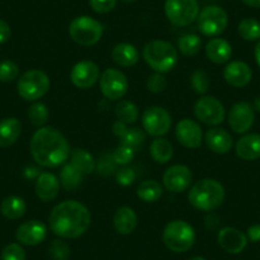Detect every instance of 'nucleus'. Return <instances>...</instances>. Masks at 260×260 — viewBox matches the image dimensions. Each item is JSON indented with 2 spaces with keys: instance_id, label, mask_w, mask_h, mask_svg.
Returning <instances> with one entry per match:
<instances>
[{
  "instance_id": "46",
  "label": "nucleus",
  "mask_w": 260,
  "mask_h": 260,
  "mask_svg": "<svg viewBox=\"0 0 260 260\" xmlns=\"http://www.w3.org/2000/svg\"><path fill=\"white\" fill-rule=\"evenodd\" d=\"M11 26H9L6 21L0 19V44H4V42L8 41V40L11 39Z\"/></svg>"
},
{
  "instance_id": "22",
  "label": "nucleus",
  "mask_w": 260,
  "mask_h": 260,
  "mask_svg": "<svg viewBox=\"0 0 260 260\" xmlns=\"http://www.w3.org/2000/svg\"><path fill=\"white\" fill-rule=\"evenodd\" d=\"M207 147L217 154H226L234 146V139L227 130L222 127H211L204 137Z\"/></svg>"
},
{
  "instance_id": "53",
  "label": "nucleus",
  "mask_w": 260,
  "mask_h": 260,
  "mask_svg": "<svg viewBox=\"0 0 260 260\" xmlns=\"http://www.w3.org/2000/svg\"><path fill=\"white\" fill-rule=\"evenodd\" d=\"M189 260H207V259H204L203 256H192V257H190Z\"/></svg>"
},
{
  "instance_id": "16",
  "label": "nucleus",
  "mask_w": 260,
  "mask_h": 260,
  "mask_svg": "<svg viewBox=\"0 0 260 260\" xmlns=\"http://www.w3.org/2000/svg\"><path fill=\"white\" fill-rule=\"evenodd\" d=\"M175 136L177 142L185 148L197 149L203 143V132L201 125L187 117L177 122Z\"/></svg>"
},
{
  "instance_id": "33",
  "label": "nucleus",
  "mask_w": 260,
  "mask_h": 260,
  "mask_svg": "<svg viewBox=\"0 0 260 260\" xmlns=\"http://www.w3.org/2000/svg\"><path fill=\"white\" fill-rule=\"evenodd\" d=\"M115 115L119 121L130 125L137 122V120L139 119V110L132 101L120 100L115 106Z\"/></svg>"
},
{
  "instance_id": "15",
  "label": "nucleus",
  "mask_w": 260,
  "mask_h": 260,
  "mask_svg": "<svg viewBox=\"0 0 260 260\" xmlns=\"http://www.w3.org/2000/svg\"><path fill=\"white\" fill-rule=\"evenodd\" d=\"M227 120L232 132L236 134L246 133L254 125V107L249 102H237L230 109Z\"/></svg>"
},
{
  "instance_id": "12",
  "label": "nucleus",
  "mask_w": 260,
  "mask_h": 260,
  "mask_svg": "<svg viewBox=\"0 0 260 260\" xmlns=\"http://www.w3.org/2000/svg\"><path fill=\"white\" fill-rule=\"evenodd\" d=\"M142 125L146 133L154 138L169 133L172 125V117L166 109L161 106H153L147 109L142 115Z\"/></svg>"
},
{
  "instance_id": "24",
  "label": "nucleus",
  "mask_w": 260,
  "mask_h": 260,
  "mask_svg": "<svg viewBox=\"0 0 260 260\" xmlns=\"http://www.w3.org/2000/svg\"><path fill=\"white\" fill-rule=\"evenodd\" d=\"M236 154L245 161L260 158V134H246L237 141Z\"/></svg>"
},
{
  "instance_id": "4",
  "label": "nucleus",
  "mask_w": 260,
  "mask_h": 260,
  "mask_svg": "<svg viewBox=\"0 0 260 260\" xmlns=\"http://www.w3.org/2000/svg\"><path fill=\"white\" fill-rule=\"evenodd\" d=\"M144 61L156 73H167L175 68L177 62V50L165 40H153L144 45L142 51Z\"/></svg>"
},
{
  "instance_id": "8",
  "label": "nucleus",
  "mask_w": 260,
  "mask_h": 260,
  "mask_svg": "<svg viewBox=\"0 0 260 260\" xmlns=\"http://www.w3.org/2000/svg\"><path fill=\"white\" fill-rule=\"evenodd\" d=\"M201 12L198 0H166L165 14L175 27H187L197 21Z\"/></svg>"
},
{
  "instance_id": "2",
  "label": "nucleus",
  "mask_w": 260,
  "mask_h": 260,
  "mask_svg": "<svg viewBox=\"0 0 260 260\" xmlns=\"http://www.w3.org/2000/svg\"><path fill=\"white\" fill-rule=\"evenodd\" d=\"M29 151L36 164L49 169L65 164L72 152L67 138L52 126H42L35 132L29 142Z\"/></svg>"
},
{
  "instance_id": "9",
  "label": "nucleus",
  "mask_w": 260,
  "mask_h": 260,
  "mask_svg": "<svg viewBox=\"0 0 260 260\" xmlns=\"http://www.w3.org/2000/svg\"><path fill=\"white\" fill-rule=\"evenodd\" d=\"M198 29L207 37H217L223 34L229 24V16L226 11L218 6H208L199 12L197 18Z\"/></svg>"
},
{
  "instance_id": "47",
  "label": "nucleus",
  "mask_w": 260,
  "mask_h": 260,
  "mask_svg": "<svg viewBox=\"0 0 260 260\" xmlns=\"http://www.w3.org/2000/svg\"><path fill=\"white\" fill-rule=\"evenodd\" d=\"M247 239L252 242L260 241V224H252L247 229Z\"/></svg>"
},
{
  "instance_id": "3",
  "label": "nucleus",
  "mask_w": 260,
  "mask_h": 260,
  "mask_svg": "<svg viewBox=\"0 0 260 260\" xmlns=\"http://www.w3.org/2000/svg\"><path fill=\"white\" fill-rule=\"evenodd\" d=\"M224 187L216 179H202L191 185L187 194L189 203L202 212H213L224 201Z\"/></svg>"
},
{
  "instance_id": "54",
  "label": "nucleus",
  "mask_w": 260,
  "mask_h": 260,
  "mask_svg": "<svg viewBox=\"0 0 260 260\" xmlns=\"http://www.w3.org/2000/svg\"><path fill=\"white\" fill-rule=\"evenodd\" d=\"M122 2H124V3H133V2H136V0H122Z\"/></svg>"
},
{
  "instance_id": "10",
  "label": "nucleus",
  "mask_w": 260,
  "mask_h": 260,
  "mask_svg": "<svg viewBox=\"0 0 260 260\" xmlns=\"http://www.w3.org/2000/svg\"><path fill=\"white\" fill-rule=\"evenodd\" d=\"M99 82L101 93L110 101L121 100L129 89V81L119 69L109 68L104 71Z\"/></svg>"
},
{
  "instance_id": "48",
  "label": "nucleus",
  "mask_w": 260,
  "mask_h": 260,
  "mask_svg": "<svg viewBox=\"0 0 260 260\" xmlns=\"http://www.w3.org/2000/svg\"><path fill=\"white\" fill-rule=\"evenodd\" d=\"M206 227L208 230H214L217 227V224L219 223V218L214 212H208V216L206 217Z\"/></svg>"
},
{
  "instance_id": "18",
  "label": "nucleus",
  "mask_w": 260,
  "mask_h": 260,
  "mask_svg": "<svg viewBox=\"0 0 260 260\" xmlns=\"http://www.w3.org/2000/svg\"><path fill=\"white\" fill-rule=\"evenodd\" d=\"M223 78L230 86L241 88L247 86L252 78V72L249 65L244 61H231L224 67Z\"/></svg>"
},
{
  "instance_id": "44",
  "label": "nucleus",
  "mask_w": 260,
  "mask_h": 260,
  "mask_svg": "<svg viewBox=\"0 0 260 260\" xmlns=\"http://www.w3.org/2000/svg\"><path fill=\"white\" fill-rule=\"evenodd\" d=\"M115 177H116V182L121 186H130L136 181V172L130 167H121L115 172Z\"/></svg>"
},
{
  "instance_id": "19",
  "label": "nucleus",
  "mask_w": 260,
  "mask_h": 260,
  "mask_svg": "<svg viewBox=\"0 0 260 260\" xmlns=\"http://www.w3.org/2000/svg\"><path fill=\"white\" fill-rule=\"evenodd\" d=\"M218 244L229 254H240L247 245V236L234 227H223L218 232Z\"/></svg>"
},
{
  "instance_id": "27",
  "label": "nucleus",
  "mask_w": 260,
  "mask_h": 260,
  "mask_svg": "<svg viewBox=\"0 0 260 260\" xmlns=\"http://www.w3.org/2000/svg\"><path fill=\"white\" fill-rule=\"evenodd\" d=\"M22 133V124L17 117H7L0 121V147L7 148L18 141Z\"/></svg>"
},
{
  "instance_id": "36",
  "label": "nucleus",
  "mask_w": 260,
  "mask_h": 260,
  "mask_svg": "<svg viewBox=\"0 0 260 260\" xmlns=\"http://www.w3.org/2000/svg\"><path fill=\"white\" fill-rule=\"evenodd\" d=\"M239 35L246 41H259L260 40V22L254 18L242 19L237 27Z\"/></svg>"
},
{
  "instance_id": "52",
  "label": "nucleus",
  "mask_w": 260,
  "mask_h": 260,
  "mask_svg": "<svg viewBox=\"0 0 260 260\" xmlns=\"http://www.w3.org/2000/svg\"><path fill=\"white\" fill-rule=\"evenodd\" d=\"M254 110H256L257 112H260V96L254 100Z\"/></svg>"
},
{
  "instance_id": "42",
  "label": "nucleus",
  "mask_w": 260,
  "mask_h": 260,
  "mask_svg": "<svg viewBox=\"0 0 260 260\" xmlns=\"http://www.w3.org/2000/svg\"><path fill=\"white\" fill-rule=\"evenodd\" d=\"M2 260H26V251L19 244H8L2 251Z\"/></svg>"
},
{
  "instance_id": "21",
  "label": "nucleus",
  "mask_w": 260,
  "mask_h": 260,
  "mask_svg": "<svg viewBox=\"0 0 260 260\" xmlns=\"http://www.w3.org/2000/svg\"><path fill=\"white\" fill-rule=\"evenodd\" d=\"M60 186H61L60 180L57 179L56 175L51 174V172H41L36 179L35 190H36V195L40 201L47 203V202L54 201L59 195Z\"/></svg>"
},
{
  "instance_id": "17",
  "label": "nucleus",
  "mask_w": 260,
  "mask_h": 260,
  "mask_svg": "<svg viewBox=\"0 0 260 260\" xmlns=\"http://www.w3.org/2000/svg\"><path fill=\"white\" fill-rule=\"evenodd\" d=\"M46 236V224L42 223L41 221H35V219L22 223L16 231V239L18 240L19 244L26 245V246L40 245L45 241Z\"/></svg>"
},
{
  "instance_id": "30",
  "label": "nucleus",
  "mask_w": 260,
  "mask_h": 260,
  "mask_svg": "<svg viewBox=\"0 0 260 260\" xmlns=\"http://www.w3.org/2000/svg\"><path fill=\"white\" fill-rule=\"evenodd\" d=\"M149 153L156 164L165 165L171 161L172 156H174V147H172L171 142L159 137V138L152 141L151 146H149Z\"/></svg>"
},
{
  "instance_id": "37",
  "label": "nucleus",
  "mask_w": 260,
  "mask_h": 260,
  "mask_svg": "<svg viewBox=\"0 0 260 260\" xmlns=\"http://www.w3.org/2000/svg\"><path fill=\"white\" fill-rule=\"evenodd\" d=\"M190 86L194 89L195 93L202 94V96L206 94L211 87V78H209L208 73L203 69H197L192 72L191 77H190Z\"/></svg>"
},
{
  "instance_id": "11",
  "label": "nucleus",
  "mask_w": 260,
  "mask_h": 260,
  "mask_svg": "<svg viewBox=\"0 0 260 260\" xmlns=\"http://www.w3.org/2000/svg\"><path fill=\"white\" fill-rule=\"evenodd\" d=\"M195 117L203 124L217 126L222 124L226 116L224 106L217 97L202 96L194 105Z\"/></svg>"
},
{
  "instance_id": "20",
  "label": "nucleus",
  "mask_w": 260,
  "mask_h": 260,
  "mask_svg": "<svg viewBox=\"0 0 260 260\" xmlns=\"http://www.w3.org/2000/svg\"><path fill=\"white\" fill-rule=\"evenodd\" d=\"M111 130L114 136L120 139V144L130 147L134 151H137L141 147V144H143V142L146 141V133L143 130L139 129V127H129L126 124L119 121V120L112 124Z\"/></svg>"
},
{
  "instance_id": "43",
  "label": "nucleus",
  "mask_w": 260,
  "mask_h": 260,
  "mask_svg": "<svg viewBox=\"0 0 260 260\" xmlns=\"http://www.w3.org/2000/svg\"><path fill=\"white\" fill-rule=\"evenodd\" d=\"M167 79L161 73H154L147 79V88L152 93H161L166 89Z\"/></svg>"
},
{
  "instance_id": "31",
  "label": "nucleus",
  "mask_w": 260,
  "mask_h": 260,
  "mask_svg": "<svg viewBox=\"0 0 260 260\" xmlns=\"http://www.w3.org/2000/svg\"><path fill=\"white\" fill-rule=\"evenodd\" d=\"M162 194H164V189L156 180H146V181L141 182L137 189L138 198L144 203H154V202L159 201Z\"/></svg>"
},
{
  "instance_id": "1",
  "label": "nucleus",
  "mask_w": 260,
  "mask_h": 260,
  "mask_svg": "<svg viewBox=\"0 0 260 260\" xmlns=\"http://www.w3.org/2000/svg\"><path fill=\"white\" fill-rule=\"evenodd\" d=\"M92 216L84 204L77 201H64L51 209L49 227L60 239H78L88 231Z\"/></svg>"
},
{
  "instance_id": "29",
  "label": "nucleus",
  "mask_w": 260,
  "mask_h": 260,
  "mask_svg": "<svg viewBox=\"0 0 260 260\" xmlns=\"http://www.w3.org/2000/svg\"><path fill=\"white\" fill-rule=\"evenodd\" d=\"M27 211L26 202L22 198L17 197V195H11L3 199L2 204H0V212L6 218L12 219H19L24 216Z\"/></svg>"
},
{
  "instance_id": "51",
  "label": "nucleus",
  "mask_w": 260,
  "mask_h": 260,
  "mask_svg": "<svg viewBox=\"0 0 260 260\" xmlns=\"http://www.w3.org/2000/svg\"><path fill=\"white\" fill-rule=\"evenodd\" d=\"M254 55H255V60H256L257 67H259V68H260V40H259V41H257L256 46H255Z\"/></svg>"
},
{
  "instance_id": "50",
  "label": "nucleus",
  "mask_w": 260,
  "mask_h": 260,
  "mask_svg": "<svg viewBox=\"0 0 260 260\" xmlns=\"http://www.w3.org/2000/svg\"><path fill=\"white\" fill-rule=\"evenodd\" d=\"M242 3L251 8H260V0H241Z\"/></svg>"
},
{
  "instance_id": "13",
  "label": "nucleus",
  "mask_w": 260,
  "mask_h": 260,
  "mask_svg": "<svg viewBox=\"0 0 260 260\" xmlns=\"http://www.w3.org/2000/svg\"><path fill=\"white\" fill-rule=\"evenodd\" d=\"M99 65L91 60H82L72 68L69 78L73 86L79 89H89L100 81Z\"/></svg>"
},
{
  "instance_id": "45",
  "label": "nucleus",
  "mask_w": 260,
  "mask_h": 260,
  "mask_svg": "<svg viewBox=\"0 0 260 260\" xmlns=\"http://www.w3.org/2000/svg\"><path fill=\"white\" fill-rule=\"evenodd\" d=\"M117 4V0H89V6L92 11L99 14L110 13L115 9Z\"/></svg>"
},
{
  "instance_id": "28",
  "label": "nucleus",
  "mask_w": 260,
  "mask_h": 260,
  "mask_svg": "<svg viewBox=\"0 0 260 260\" xmlns=\"http://www.w3.org/2000/svg\"><path fill=\"white\" fill-rule=\"evenodd\" d=\"M71 162L69 164L78 170L83 176L92 174L96 170V159L89 153L88 151L83 148H77L71 152Z\"/></svg>"
},
{
  "instance_id": "49",
  "label": "nucleus",
  "mask_w": 260,
  "mask_h": 260,
  "mask_svg": "<svg viewBox=\"0 0 260 260\" xmlns=\"http://www.w3.org/2000/svg\"><path fill=\"white\" fill-rule=\"evenodd\" d=\"M24 174H26V176L28 177V179H37V177H39V175L41 174V172H40L37 169H35V167H27L26 172H24Z\"/></svg>"
},
{
  "instance_id": "23",
  "label": "nucleus",
  "mask_w": 260,
  "mask_h": 260,
  "mask_svg": "<svg viewBox=\"0 0 260 260\" xmlns=\"http://www.w3.org/2000/svg\"><path fill=\"white\" fill-rule=\"evenodd\" d=\"M206 55L214 64H224L232 57V46L227 40L213 37L207 42Z\"/></svg>"
},
{
  "instance_id": "40",
  "label": "nucleus",
  "mask_w": 260,
  "mask_h": 260,
  "mask_svg": "<svg viewBox=\"0 0 260 260\" xmlns=\"http://www.w3.org/2000/svg\"><path fill=\"white\" fill-rule=\"evenodd\" d=\"M19 67L14 61L11 60H4L0 62V82L9 83L14 79L18 78Z\"/></svg>"
},
{
  "instance_id": "6",
  "label": "nucleus",
  "mask_w": 260,
  "mask_h": 260,
  "mask_svg": "<svg viewBox=\"0 0 260 260\" xmlns=\"http://www.w3.org/2000/svg\"><path fill=\"white\" fill-rule=\"evenodd\" d=\"M50 78L44 71L31 69L19 77L17 83L18 94L24 101L35 102L45 96L50 89Z\"/></svg>"
},
{
  "instance_id": "38",
  "label": "nucleus",
  "mask_w": 260,
  "mask_h": 260,
  "mask_svg": "<svg viewBox=\"0 0 260 260\" xmlns=\"http://www.w3.org/2000/svg\"><path fill=\"white\" fill-rule=\"evenodd\" d=\"M116 166L117 165L115 164L112 154L107 153V152H102L96 161V170L101 176H109V175L116 172Z\"/></svg>"
},
{
  "instance_id": "5",
  "label": "nucleus",
  "mask_w": 260,
  "mask_h": 260,
  "mask_svg": "<svg viewBox=\"0 0 260 260\" xmlns=\"http://www.w3.org/2000/svg\"><path fill=\"white\" fill-rule=\"evenodd\" d=\"M162 240L167 249L174 252H185L192 247L195 242V231L187 222L175 219L169 222L162 232Z\"/></svg>"
},
{
  "instance_id": "25",
  "label": "nucleus",
  "mask_w": 260,
  "mask_h": 260,
  "mask_svg": "<svg viewBox=\"0 0 260 260\" xmlns=\"http://www.w3.org/2000/svg\"><path fill=\"white\" fill-rule=\"evenodd\" d=\"M138 224V217L133 208L130 207H120L114 216V227L117 234L130 235L133 234L134 230Z\"/></svg>"
},
{
  "instance_id": "32",
  "label": "nucleus",
  "mask_w": 260,
  "mask_h": 260,
  "mask_svg": "<svg viewBox=\"0 0 260 260\" xmlns=\"http://www.w3.org/2000/svg\"><path fill=\"white\" fill-rule=\"evenodd\" d=\"M59 180L60 185H61L65 190L73 191V190L78 189L82 185L83 175H82L78 170L74 169L71 164H67L64 165V167H62L61 171H60Z\"/></svg>"
},
{
  "instance_id": "34",
  "label": "nucleus",
  "mask_w": 260,
  "mask_h": 260,
  "mask_svg": "<svg viewBox=\"0 0 260 260\" xmlns=\"http://www.w3.org/2000/svg\"><path fill=\"white\" fill-rule=\"evenodd\" d=\"M202 39L198 35L194 34H186L181 36L177 42V49L185 56H194L198 54L202 49Z\"/></svg>"
},
{
  "instance_id": "26",
  "label": "nucleus",
  "mask_w": 260,
  "mask_h": 260,
  "mask_svg": "<svg viewBox=\"0 0 260 260\" xmlns=\"http://www.w3.org/2000/svg\"><path fill=\"white\" fill-rule=\"evenodd\" d=\"M111 59L119 67L130 68V67H134L138 62L139 52L134 45L121 42V44H117L114 46L111 51Z\"/></svg>"
},
{
  "instance_id": "7",
  "label": "nucleus",
  "mask_w": 260,
  "mask_h": 260,
  "mask_svg": "<svg viewBox=\"0 0 260 260\" xmlns=\"http://www.w3.org/2000/svg\"><path fill=\"white\" fill-rule=\"evenodd\" d=\"M102 35H104V27L92 17H77L69 24V36L79 46H93L100 42Z\"/></svg>"
},
{
  "instance_id": "35",
  "label": "nucleus",
  "mask_w": 260,
  "mask_h": 260,
  "mask_svg": "<svg viewBox=\"0 0 260 260\" xmlns=\"http://www.w3.org/2000/svg\"><path fill=\"white\" fill-rule=\"evenodd\" d=\"M27 115H28L31 124L37 127L46 126L47 121H49V109H47L46 105L40 101H35L29 106Z\"/></svg>"
},
{
  "instance_id": "39",
  "label": "nucleus",
  "mask_w": 260,
  "mask_h": 260,
  "mask_svg": "<svg viewBox=\"0 0 260 260\" xmlns=\"http://www.w3.org/2000/svg\"><path fill=\"white\" fill-rule=\"evenodd\" d=\"M49 255L52 260H68L71 247L62 239H56L50 244Z\"/></svg>"
},
{
  "instance_id": "14",
  "label": "nucleus",
  "mask_w": 260,
  "mask_h": 260,
  "mask_svg": "<svg viewBox=\"0 0 260 260\" xmlns=\"http://www.w3.org/2000/svg\"><path fill=\"white\" fill-rule=\"evenodd\" d=\"M192 181V172L185 165H172L165 171L162 182L166 190L174 194L185 191L190 187Z\"/></svg>"
},
{
  "instance_id": "41",
  "label": "nucleus",
  "mask_w": 260,
  "mask_h": 260,
  "mask_svg": "<svg viewBox=\"0 0 260 260\" xmlns=\"http://www.w3.org/2000/svg\"><path fill=\"white\" fill-rule=\"evenodd\" d=\"M134 153H136V151L133 148L124 146V144H120V146H117L114 149V152L111 154L115 164L120 165V166H126V165H129L130 162L133 161Z\"/></svg>"
}]
</instances>
